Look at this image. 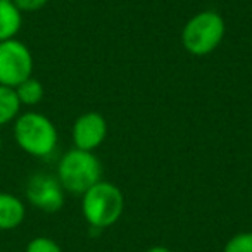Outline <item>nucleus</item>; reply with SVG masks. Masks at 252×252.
<instances>
[{"label":"nucleus","instance_id":"f03ea898","mask_svg":"<svg viewBox=\"0 0 252 252\" xmlns=\"http://www.w3.org/2000/svg\"><path fill=\"white\" fill-rule=\"evenodd\" d=\"M14 140L19 149L33 158H49L57 147V128L40 112H25L14 121Z\"/></svg>","mask_w":252,"mask_h":252},{"label":"nucleus","instance_id":"6e6552de","mask_svg":"<svg viewBox=\"0 0 252 252\" xmlns=\"http://www.w3.org/2000/svg\"><path fill=\"white\" fill-rule=\"evenodd\" d=\"M25 218V202L9 192H0V230H14V228L21 226Z\"/></svg>","mask_w":252,"mask_h":252},{"label":"nucleus","instance_id":"4468645a","mask_svg":"<svg viewBox=\"0 0 252 252\" xmlns=\"http://www.w3.org/2000/svg\"><path fill=\"white\" fill-rule=\"evenodd\" d=\"M21 12H35L47 5L49 0H12Z\"/></svg>","mask_w":252,"mask_h":252},{"label":"nucleus","instance_id":"dca6fc26","mask_svg":"<svg viewBox=\"0 0 252 252\" xmlns=\"http://www.w3.org/2000/svg\"><path fill=\"white\" fill-rule=\"evenodd\" d=\"M0 152H2V135H0Z\"/></svg>","mask_w":252,"mask_h":252},{"label":"nucleus","instance_id":"1a4fd4ad","mask_svg":"<svg viewBox=\"0 0 252 252\" xmlns=\"http://www.w3.org/2000/svg\"><path fill=\"white\" fill-rule=\"evenodd\" d=\"M23 25V12L12 0H0V42L16 38Z\"/></svg>","mask_w":252,"mask_h":252},{"label":"nucleus","instance_id":"20e7f679","mask_svg":"<svg viewBox=\"0 0 252 252\" xmlns=\"http://www.w3.org/2000/svg\"><path fill=\"white\" fill-rule=\"evenodd\" d=\"M226 25L220 12L202 11L189 19L182 32V43L192 56L202 57L214 52L223 42Z\"/></svg>","mask_w":252,"mask_h":252},{"label":"nucleus","instance_id":"9d476101","mask_svg":"<svg viewBox=\"0 0 252 252\" xmlns=\"http://www.w3.org/2000/svg\"><path fill=\"white\" fill-rule=\"evenodd\" d=\"M21 102H19L16 90L11 87L0 85V126H5L9 123L16 121L21 111Z\"/></svg>","mask_w":252,"mask_h":252},{"label":"nucleus","instance_id":"0eeeda50","mask_svg":"<svg viewBox=\"0 0 252 252\" xmlns=\"http://www.w3.org/2000/svg\"><path fill=\"white\" fill-rule=\"evenodd\" d=\"M71 135H73L74 147L94 152L104 144L107 137V121L100 112H85L76 118Z\"/></svg>","mask_w":252,"mask_h":252},{"label":"nucleus","instance_id":"9b49d317","mask_svg":"<svg viewBox=\"0 0 252 252\" xmlns=\"http://www.w3.org/2000/svg\"><path fill=\"white\" fill-rule=\"evenodd\" d=\"M14 90L21 105H28V107L40 104L43 100V95H45V88H43L42 81L36 80L35 76H30L28 80L19 83Z\"/></svg>","mask_w":252,"mask_h":252},{"label":"nucleus","instance_id":"39448f33","mask_svg":"<svg viewBox=\"0 0 252 252\" xmlns=\"http://www.w3.org/2000/svg\"><path fill=\"white\" fill-rule=\"evenodd\" d=\"M33 76L32 50L18 38L0 42V85L16 88Z\"/></svg>","mask_w":252,"mask_h":252},{"label":"nucleus","instance_id":"f257e3e1","mask_svg":"<svg viewBox=\"0 0 252 252\" xmlns=\"http://www.w3.org/2000/svg\"><path fill=\"white\" fill-rule=\"evenodd\" d=\"M125 209V195L121 189L111 182L100 180L81 195V213L88 226L105 230L119 221Z\"/></svg>","mask_w":252,"mask_h":252},{"label":"nucleus","instance_id":"2eb2a0df","mask_svg":"<svg viewBox=\"0 0 252 252\" xmlns=\"http://www.w3.org/2000/svg\"><path fill=\"white\" fill-rule=\"evenodd\" d=\"M145 252H171L168 247H164V245H152V247H149Z\"/></svg>","mask_w":252,"mask_h":252},{"label":"nucleus","instance_id":"ddd939ff","mask_svg":"<svg viewBox=\"0 0 252 252\" xmlns=\"http://www.w3.org/2000/svg\"><path fill=\"white\" fill-rule=\"evenodd\" d=\"M25 252H63L61 245L49 237H35L28 242Z\"/></svg>","mask_w":252,"mask_h":252},{"label":"nucleus","instance_id":"f8f14e48","mask_svg":"<svg viewBox=\"0 0 252 252\" xmlns=\"http://www.w3.org/2000/svg\"><path fill=\"white\" fill-rule=\"evenodd\" d=\"M223 252H252V231L237 233L226 242Z\"/></svg>","mask_w":252,"mask_h":252},{"label":"nucleus","instance_id":"7ed1b4c3","mask_svg":"<svg viewBox=\"0 0 252 252\" xmlns=\"http://www.w3.org/2000/svg\"><path fill=\"white\" fill-rule=\"evenodd\" d=\"M56 176L66 192L83 195L102 180V164L94 152L74 147L61 158Z\"/></svg>","mask_w":252,"mask_h":252},{"label":"nucleus","instance_id":"423d86ee","mask_svg":"<svg viewBox=\"0 0 252 252\" xmlns=\"http://www.w3.org/2000/svg\"><path fill=\"white\" fill-rule=\"evenodd\" d=\"M25 193L32 206L49 214L63 209L64 200H66V195H64L66 190L63 189L59 178L49 173H36L30 176Z\"/></svg>","mask_w":252,"mask_h":252}]
</instances>
